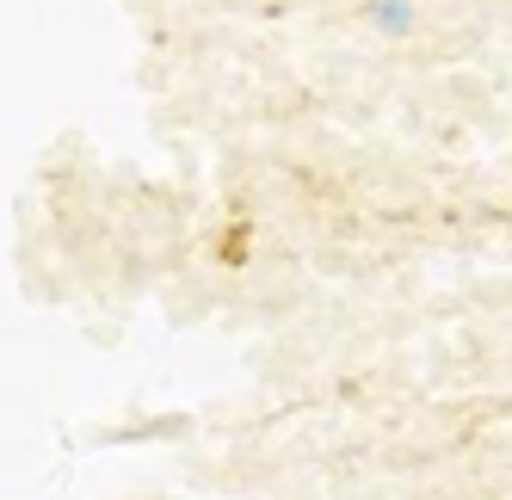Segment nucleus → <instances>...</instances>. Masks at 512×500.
I'll return each instance as SVG.
<instances>
[{
  "label": "nucleus",
  "mask_w": 512,
  "mask_h": 500,
  "mask_svg": "<svg viewBox=\"0 0 512 500\" xmlns=\"http://www.w3.org/2000/svg\"><path fill=\"white\" fill-rule=\"evenodd\" d=\"M364 19H371V31L377 38H389V44H408L414 31H420V0H364Z\"/></svg>",
  "instance_id": "nucleus-1"
}]
</instances>
